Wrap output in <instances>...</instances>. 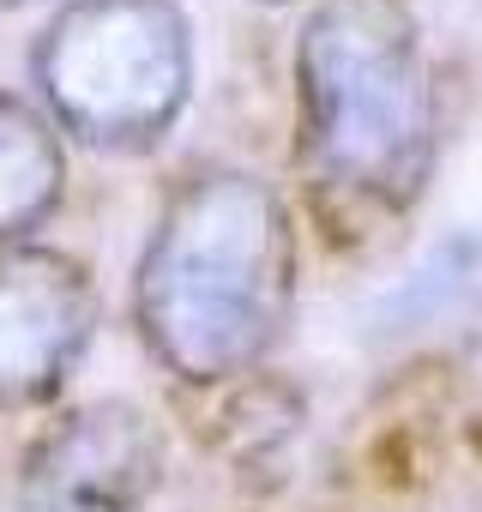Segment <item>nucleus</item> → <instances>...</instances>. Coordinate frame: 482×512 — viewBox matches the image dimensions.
<instances>
[{"instance_id": "obj_2", "label": "nucleus", "mask_w": 482, "mask_h": 512, "mask_svg": "<svg viewBox=\"0 0 482 512\" xmlns=\"http://www.w3.org/2000/svg\"><path fill=\"white\" fill-rule=\"evenodd\" d=\"M296 157L350 217L404 211L434 163V85L398 0H326L296 43Z\"/></svg>"}, {"instance_id": "obj_1", "label": "nucleus", "mask_w": 482, "mask_h": 512, "mask_svg": "<svg viewBox=\"0 0 482 512\" xmlns=\"http://www.w3.org/2000/svg\"><path fill=\"white\" fill-rule=\"evenodd\" d=\"M296 308V229L284 199L248 169L187 175L139 260L133 314L151 356L217 386L272 356Z\"/></svg>"}, {"instance_id": "obj_4", "label": "nucleus", "mask_w": 482, "mask_h": 512, "mask_svg": "<svg viewBox=\"0 0 482 512\" xmlns=\"http://www.w3.org/2000/svg\"><path fill=\"white\" fill-rule=\"evenodd\" d=\"M97 332V290L55 247L0 253V410L49 404Z\"/></svg>"}, {"instance_id": "obj_6", "label": "nucleus", "mask_w": 482, "mask_h": 512, "mask_svg": "<svg viewBox=\"0 0 482 512\" xmlns=\"http://www.w3.org/2000/svg\"><path fill=\"white\" fill-rule=\"evenodd\" d=\"M67 187V163H61V139L55 127L0 91V241H13L25 229H37Z\"/></svg>"}, {"instance_id": "obj_5", "label": "nucleus", "mask_w": 482, "mask_h": 512, "mask_svg": "<svg viewBox=\"0 0 482 512\" xmlns=\"http://www.w3.org/2000/svg\"><path fill=\"white\" fill-rule=\"evenodd\" d=\"M157 476L163 434L139 404H79L31 446L19 512H139Z\"/></svg>"}, {"instance_id": "obj_3", "label": "nucleus", "mask_w": 482, "mask_h": 512, "mask_svg": "<svg viewBox=\"0 0 482 512\" xmlns=\"http://www.w3.org/2000/svg\"><path fill=\"white\" fill-rule=\"evenodd\" d=\"M49 115L97 151L157 145L193 91V37L175 0H67L37 43Z\"/></svg>"}]
</instances>
